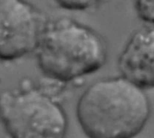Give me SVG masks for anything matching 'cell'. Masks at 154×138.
I'll return each instance as SVG.
<instances>
[{
    "label": "cell",
    "instance_id": "cell-4",
    "mask_svg": "<svg viewBox=\"0 0 154 138\" xmlns=\"http://www.w3.org/2000/svg\"><path fill=\"white\" fill-rule=\"evenodd\" d=\"M47 22L27 0H0V60L13 61L34 52Z\"/></svg>",
    "mask_w": 154,
    "mask_h": 138
},
{
    "label": "cell",
    "instance_id": "cell-5",
    "mask_svg": "<svg viewBox=\"0 0 154 138\" xmlns=\"http://www.w3.org/2000/svg\"><path fill=\"white\" fill-rule=\"evenodd\" d=\"M118 69L141 89H154V25L133 33L119 57Z\"/></svg>",
    "mask_w": 154,
    "mask_h": 138
},
{
    "label": "cell",
    "instance_id": "cell-6",
    "mask_svg": "<svg viewBox=\"0 0 154 138\" xmlns=\"http://www.w3.org/2000/svg\"><path fill=\"white\" fill-rule=\"evenodd\" d=\"M58 7L68 11H86L98 6L103 0H54Z\"/></svg>",
    "mask_w": 154,
    "mask_h": 138
},
{
    "label": "cell",
    "instance_id": "cell-7",
    "mask_svg": "<svg viewBox=\"0 0 154 138\" xmlns=\"http://www.w3.org/2000/svg\"><path fill=\"white\" fill-rule=\"evenodd\" d=\"M135 9L141 20L154 25V0H135Z\"/></svg>",
    "mask_w": 154,
    "mask_h": 138
},
{
    "label": "cell",
    "instance_id": "cell-3",
    "mask_svg": "<svg viewBox=\"0 0 154 138\" xmlns=\"http://www.w3.org/2000/svg\"><path fill=\"white\" fill-rule=\"evenodd\" d=\"M0 121L14 138H61L67 115L52 92L31 82L0 92Z\"/></svg>",
    "mask_w": 154,
    "mask_h": 138
},
{
    "label": "cell",
    "instance_id": "cell-2",
    "mask_svg": "<svg viewBox=\"0 0 154 138\" xmlns=\"http://www.w3.org/2000/svg\"><path fill=\"white\" fill-rule=\"evenodd\" d=\"M35 52L42 74L63 85L96 72L107 60L103 38L69 17L47 22Z\"/></svg>",
    "mask_w": 154,
    "mask_h": 138
},
{
    "label": "cell",
    "instance_id": "cell-1",
    "mask_svg": "<svg viewBox=\"0 0 154 138\" xmlns=\"http://www.w3.org/2000/svg\"><path fill=\"white\" fill-rule=\"evenodd\" d=\"M77 119L92 138H131L144 128L150 101L144 90L122 77L102 79L80 97Z\"/></svg>",
    "mask_w": 154,
    "mask_h": 138
}]
</instances>
